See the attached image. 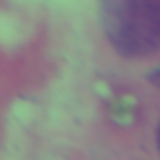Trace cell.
Returning <instances> with one entry per match:
<instances>
[{
	"label": "cell",
	"mask_w": 160,
	"mask_h": 160,
	"mask_svg": "<svg viewBox=\"0 0 160 160\" xmlns=\"http://www.w3.org/2000/svg\"><path fill=\"white\" fill-rule=\"evenodd\" d=\"M99 17L118 54L139 59L160 50V0H101Z\"/></svg>",
	"instance_id": "obj_1"
},
{
	"label": "cell",
	"mask_w": 160,
	"mask_h": 160,
	"mask_svg": "<svg viewBox=\"0 0 160 160\" xmlns=\"http://www.w3.org/2000/svg\"><path fill=\"white\" fill-rule=\"evenodd\" d=\"M148 80H151V82H153V85H155V87H158V90H160V66H158V68H155V71H151Z\"/></svg>",
	"instance_id": "obj_2"
},
{
	"label": "cell",
	"mask_w": 160,
	"mask_h": 160,
	"mask_svg": "<svg viewBox=\"0 0 160 160\" xmlns=\"http://www.w3.org/2000/svg\"><path fill=\"white\" fill-rule=\"evenodd\" d=\"M158 148H160V127H158Z\"/></svg>",
	"instance_id": "obj_3"
}]
</instances>
